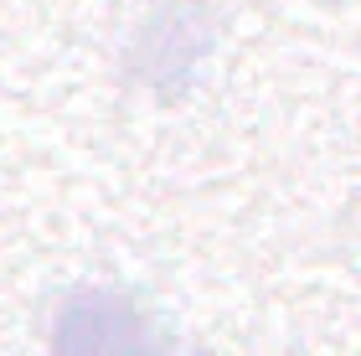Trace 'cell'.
I'll return each instance as SVG.
<instances>
[{
	"label": "cell",
	"instance_id": "obj_1",
	"mask_svg": "<svg viewBox=\"0 0 361 356\" xmlns=\"http://www.w3.org/2000/svg\"><path fill=\"white\" fill-rule=\"evenodd\" d=\"M52 356H155V336L119 289H73L52 315Z\"/></svg>",
	"mask_w": 361,
	"mask_h": 356
}]
</instances>
